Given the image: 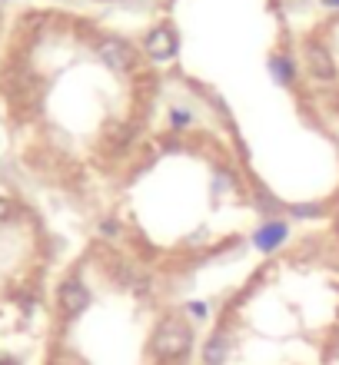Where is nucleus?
<instances>
[{"instance_id":"obj_1","label":"nucleus","mask_w":339,"mask_h":365,"mask_svg":"<svg viewBox=\"0 0 339 365\" xmlns=\"http://www.w3.org/2000/svg\"><path fill=\"white\" fill-rule=\"evenodd\" d=\"M0 106L27 176L103 220L153 133L163 77L136 40L27 14L0 53Z\"/></svg>"},{"instance_id":"obj_2","label":"nucleus","mask_w":339,"mask_h":365,"mask_svg":"<svg viewBox=\"0 0 339 365\" xmlns=\"http://www.w3.org/2000/svg\"><path fill=\"white\" fill-rule=\"evenodd\" d=\"M263 210L266 196L223 120L176 106L130 163L100 240L173 279L240 250Z\"/></svg>"},{"instance_id":"obj_3","label":"nucleus","mask_w":339,"mask_h":365,"mask_svg":"<svg viewBox=\"0 0 339 365\" xmlns=\"http://www.w3.org/2000/svg\"><path fill=\"white\" fill-rule=\"evenodd\" d=\"M170 279L93 240L54 286L40 365H190L196 329Z\"/></svg>"},{"instance_id":"obj_4","label":"nucleus","mask_w":339,"mask_h":365,"mask_svg":"<svg viewBox=\"0 0 339 365\" xmlns=\"http://www.w3.org/2000/svg\"><path fill=\"white\" fill-rule=\"evenodd\" d=\"M50 266L47 226L27 200L0 192V365H27L37 326H47Z\"/></svg>"}]
</instances>
